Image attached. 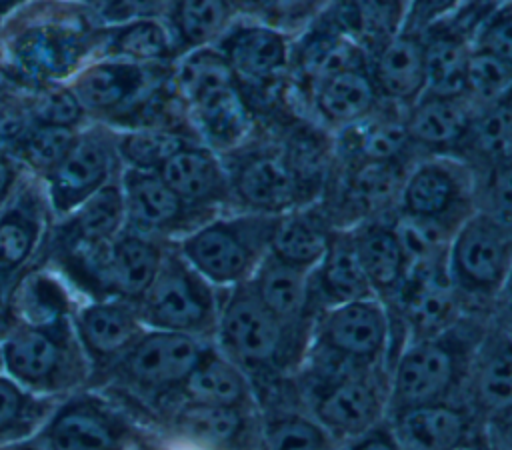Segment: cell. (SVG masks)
Instances as JSON below:
<instances>
[{
	"label": "cell",
	"mask_w": 512,
	"mask_h": 450,
	"mask_svg": "<svg viewBox=\"0 0 512 450\" xmlns=\"http://www.w3.org/2000/svg\"><path fill=\"white\" fill-rule=\"evenodd\" d=\"M100 24L80 0H28L0 24V70L40 86L68 82L96 52Z\"/></svg>",
	"instance_id": "6da1fadb"
},
{
	"label": "cell",
	"mask_w": 512,
	"mask_h": 450,
	"mask_svg": "<svg viewBox=\"0 0 512 450\" xmlns=\"http://www.w3.org/2000/svg\"><path fill=\"white\" fill-rule=\"evenodd\" d=\"M210 344L190 334L146 328L94 390L116 400L138 424H154L178 402L186 378Z\"/></svg>",
	"instance_id": "7a4b0ae2"
},
{
	"label": "cell",
	"mask_w": 512,
	"mask_h": 450,
	"mask_svg": "<svg viewBox=\"0 0 512 450\" xmlns=\"http://www.w3.org/2000/svg\"><path fill=\"white\" fill-rule=\"evenodd\" d=\"M490 322L464 312L452 326L406 340L388 370L386 416L410 406L462 400L472 356Z\"/></svg>",
	"instance_id": "3957f363"
},
{
	"label": "cell",
	"mask_w": 512,
	"mask_h": 450,
	"mask_svg": "<svg viewBox=\"0 0 512 450\" xmlns=\"http://www.w3.org/2000/svg\"><path fill=\"white\" fill-rule=\"evenodd\" d=\"M310 338L308 332L286 328L260 302L250 282L222 290L212 342L248 374L252 386L294 374Z\"/></svg>",
	"instance_id": "277c9868"
},
{
	"label": "cell",
	"mask_w": 512,
	"mask_h": 450,
	"mask_svg": "<svg viewBox=\"0 0 512 450\" xmlns=\"http://www.w3.org/2000/svg\"><path fill=\"white\" fill-rule=\"evenodd\" d=\"M172 82L194 134L220 156L256 132L258 120L214 44L182 54L174 62Z\"/></svg>",
	"instance_id": "5b68a950"
},
{
	"label": "cell",
	"mask_w": 512,
	"mask_h": 450,
	"mask_svg": "<svg viewBox=\"0 0 512 450\" xmlns=\"http://www.w3.org/2000/svg\"><path fill=\"white\" fill-rule=\"evenodd\" d=\"M4 372L26 390L66 398L90 382V364L72 314L46 322H16L2 338Z\"/></svg>",
	"instance_id": "8992f818"
},
{
	"label": "cell",
	"mask_w": 512,
	"mask_h": 450,
	"mask_svg": "<svg viewBox=\"0 0 512 450\" xmlns=\"http://www.w3.org/2000/svg\"><path fill=\"white\" fill-rule=\"evenodd\" d=\"M278 216L224 210L180 240L178 252L216 288L248 282L270 252Z\"/></svg>",
	"instance_id": "52a82bcc"
},
{
	"label": "cell",
	"mask_w": 512,
	"mask_h": 450,
	"mask_svg": "<svg viewBox=\"0 0 512 450\" xmlns=\"http://www.w3.org/2000/svg\"><path fill=\"white\" fill-rule=\"evenodd\" d=\"M254 118L292 110L288 98L292 38L264 20L234 18L214 42ZM294 112V110H292Z\"/></svg>",
	"instance_id": "ba28073f"
},
{
	"label": "cell",
	"mask_w": 512,
	"mask_h": 450,
	"mask_svg": "<svg viewBox=\"0 0 512 450\" xmlns=\"http://www.w3.org/2000/svg\"><path fill=\"white\" fill-rule=\"evenodd\" d=\"M222 162L228 172L232 210L280 216L314 204L272 124L258 122L256 132L242 146L222 154Z\"/></svg>",
	"instance_id": "9c48e42d"
},
{
	"label": "cell",
	"mask_w": 512,
	"mask_h": 450,
	"mask_svg": "<svg viewBox=\"0 0 512 450\" xmlns=\"http://www.w3.org/2000/svg\"><path fill=\"white\" fill-rule=\"evenodd\" d=\"M222 290L210 284L170 242L160 268L134 304L146 328L182 332L212 342Z\"/></svg>",
	"instance_id": "30bf717a"
},
{
	"label": "cell",
	"mask_w": 512,
	"mask_h": 450,
	"mask_svg": "<svg viewBox=\"0 0 512 450\" xmlns=\"http://www.w3.org/2000/svg\"><path fill=\"white\" fill-rule=\"evenodd\" d=\"M52 224L44 182L26 172L0 208V338L14 326L12 304L20 280L46 262Z\"/></svg>",
	"instance_id": "8fae6325"
},
{
	"label": "cell",
	"mask_w": 512,
	"mask_h": 450,
	"mask_svg": "<svg viewBox=\"0 0 512 450\" xmlns=\"http://www.w3.org/2000/svg\"><path fill=\"white\" fill-rule=\"evenodd\" d=\"M512 262V228L474 210L448 246V278L468 312L502 298Z\"/></svg>",
	"instance_id": "7c38bea8"
},
{
	"label": "cell",
	"mask_w": 512,
	"mask_h": 450,
	"mask_svg": "<svg viewBox=\"0 0 512 450\" xmlns=\"http://www.w3.org/2000/svg\"><path fill=\"white\" fill-rule=\"evenodd\" d=\"M308 412L342 446L386 418L388 370L360 368L314 382H300Z\"/></svg>",
	"instance_id": "4fadbf2b"
},
{
	"label": "cell",
	"mask_w": 512,
	"mask_h": 450,
	"mask_svg": "<svg viewBox=\"0 0 512 450\" xmlns=\"http://www.w3.org/2000/svg\"><path fill=\"white\" fill-rule=\"evenodd\" d=\"M138 422L108 394L82 388L62 398L36 438L44 450H128Z\"/></svg>",
	"instance_id": "5bb4252c"
},
{
	"label": "cell",
	"mask_w": 512,
	"mask_h": 450,
	"mask_svg": "<svg viewBox=\"0 0 512 450\" xmlns=\"http://www.w3.org/2000/svg\"><path fill=\"white\" fill-rule=\"evenodd\" d=\"M476 210V174L454 156L418 158L406 172L396 214L430 220L452 230Z\"/></svg>",
	"instance_id": "9a60e30c"
},
{
	"label": "cell",
	"mask_w": 512,
	"mask_h": 450,
	"mask_svg": "<svg viewBox=\"0 0 512 450\" xmlns=\"http://www.w3.org/2000/svg\"><path fill=\"white\" fill-rule=\"evenodd\" d=\"M122 170L116 152V130L102 122L84 124L60 160L42 178L54 220L64 218Z\"/></svg>",
	"instance_id": "2e32d148"
},
{
	"label": "cell",
	"mask_w": 512,
	"mask_h": 450,
	"mask_svg": "<svg viewBox=\"0 0 512 450\" xmlns=\"http://www.w3.org/2000/svg\"><path fill=\"white\" fill-rule=\"evenodd\" d=\"M392 334V312L386 302L366 296L322 308L316 314L310 344L364 366L386 368Z\"/></svg>",
	"instance_id": "e0dca14e"
},
{
	"label": "cell",
	"mask_w": 512,
	"mask_h": 450,
	"mask_svg": "<svg viewBox=\"0 0 512 450\" xmlns=\"http://www.w3.org/2000/svg\"><path fill=\"white\" fill-rule=\"evenodd\" d=\"M120 188L126 228L162 242H176L216 216L188 206L158 172L122 168Z\"/></svg>",
	"instance_id": "ac0fdd59"
},
{
	"label": "cell",
	"mask_w": 512,
	"mask_h": 450,
	"mask_svg": "<svg viewBox=\"0 0 512 450\" xmlns=\"http://www.w3.org/2000/svg\"><path fill=\"white\" fill-rule=\"evenodd\" d=\"M72 322L90 364L88 388H98L146 330L136 306L116 298H80Z\"/></svg>",
	"instance_id": "d6986e66"
},
{
	"label": "cell",
	"mask_w": 512,
	"mask_h": 450,
	"mask_svg": "<svg viewBox=\"0 0 512 450\" xmlns=\"http://www.w3.org/2000/svg\"><path fill=\"white\" fill-rule=\"evenodd\" d=\"M200 450H260V408L176 402L154 424Z\"/></svg>",
	"instance_id": "ffe728a7"
},
{
	"label": "cell",
	"mask_w": 512,
	"mask_h": 450,
	"mask_svg": "<svg viewBox=\"0 0 512 450\" xmlns=\"http://www.w3.org/2000/svg\"><path fill=\"white\" fill-rule=\"evenodd\" d=\"M368 62L366 50L324 12L314 24L292 38L290 106L312 84L344 70L368 68Z\"/></svg>",
	"instance_id": "44dd1931"
},
{
	"label": "cell",
	"mask_w": 512,
	"mask_h": 450,
	"mask_svg": "<svg viewBox=\"0 0 512 450\" xmlns=\"http://www.w3.org/2000/svg\"><path fill=\"white\" fill-rule=\"evenodd\" d=\"M126 228L120 174L84 200L64 218L54 220L46 262L94 252L110 244Z\"/></svg>",
	"instance_id": "7402d4cb"
},
{
	"label": "cell",
	"mask_w": 512,
	"mask_h": 450,
	"mask_svg": "<svg viewBox=\"0 0 512 450\" xmlns=\"http://www.w3.org/2000/svg\"><path fill=\"white\" fill-rule=\"evenodd\" d=\"M462 400L486 426L512 418V330L488 324L462 388Z\"/></svg>",
	"instance_id": "603a6c76"
},
{
	"label": "cell",
	"mask_w": 512,
	"mask_h": 450,
	"mask_svg": "<svg viewBox=\"0 0 512 450\" xmlns=\"http://www.w3.org/2000/svg\"><path fill=\"white\" fill-rule=\"evenodd\" d=\"M386 422L400 450H460L486 428L464 400L410 406Z\"/></svg>",
	"instance_id": "cb8c5ba5"
},
{
	"label": "cell",
	"mask_w": 512,
	"mask_h": 450,
	"mask_svg": "<svg viewBox=\"0 0 512 450\" xmlns=\"http://www.w3.org/2000/svg\"><path fill=\"white\" fill-rule=\"evenodd\" d=\"M378 104L380 96L370 70L352 68L312 84L292 102V110L328 134H336L364 120Z\"/></svg>",
	"instance_id": "d4e9b609"
},
{
	"label": "cell",
	"mask_w": 512,
	"mask_h": 450,
	"mask_svg": "<svg viewBox=\"0 0 512 450\" xmlns=\"http://www.w3.org/2000/svg\"><path fill=\"white\" fill-rule=\"evenodd\" d=\"M158 174L192 208L212 214L232 210V192L222 156L202 142L178 150Z\"/></svg>",
	"instance_id": "484cf974"
},
{
	"label": "cell",
	"mask_w": 512,
	"mask_h": 450,
	"mask_svg": "<svg viewBox=\"0 0 512 450\" xmlns=\"http://www.w3.org/2000/svg\"><path fill=\"white\" fill-rule=\"evenodd\" d=\"M476 108L466 94L424 92L408 110L406 126L420 156H454Z\"/></svg>",
	"instance_id": "4316f807"
},
{
	"label": "cell",
	"mask_w": 512,
	"mask_h": 450,
	"mask_svg": "<svg viewBox=\"0 0 512 450\" xmlns=\"http://www.w3.org/2000/svg\"><path fill=\"white\" fill-rule=\"evenodd\" d=\"M368 70L380 100L408 110L426 92L422 32L404 28L370 56Z\"/></svg>",
	"instance_id": "83f0119b"
},
{
	"label": "cell",
	"mask_w": 512,
	"mask_h": 450,
	"mask_svg": "<svg viewBox=\"0 0 512 450\" xmlns=\"http://www.w3.org/2000/svg\"><path fill=\"white\" fill-rule=\"evenodd\" d=\"M310 272L290 266L268 252L248 282L260 302L286 328L312 334L316 310L310 294Z\"/></svg>",
	"instance_id": "f1b7e54d"
},
{
	"label": "cell",
	"mask_w": 512,
	"mask_h": 450,
	"mask_svg": "<svg viewBox=\"0 0 512 450\" xmlns=\"http://www.w3.org/2000/svg\"><path fill=\"white\" fill-rule=\"evenodd\" d=\"M310 294L316 314L340 302L376 296L360 266L350 228L330 230L326 252L310 272Z\"/></svg>",
	"instance_id": "f546056e"
},
{
	"label": "cell",
	"mask_w": 512,
	"mask_h": 450,
	"mask_svg": "<svg viewBox=\"0 0 512 450\" xmlns=\"http://www.w3.org/2000/svg\"><path fill=\"white\" fill-rule=\"evenodd\" d=\"M392 218H372L350 228L366 280L386 304L396 296L408 272V258Z\"/></svg>",
	"instance_id": "4dcf8cb0"
},
{
	"label": "cell",
	"mask_w": 512,
	"mask_h": 450,
	"mask_svg": "<svg viewBox=\"0 0 512 450\" xmlns=\"http://www.w3.org/2000/svg\"><path fill=\"white\" fill-rule=\"evenodd\" d=\"M474 24H460L456 16L422 32L426 92L464 94Z\"/></svg>",
	"instance_id": "1f68e13d"
},
{
	"label": "cell",
	"mask_w": 512,
	"mask_h": 450,
	"mask_svg": "<svg viewBox=\"0 0 512 450\" xmlns=\"http://www.w3.org/2000/svg\"><path fill=\"white\" fill-rule=\"evenodd\" d=\"M178 402L258 406L256 392L248 374L228 356H224L214 346V342L204 350L194 370L186 378Z\"/></svg>",
	"instance_id": "d6a6232c"
},
{
	"label": "cell",
	"mask_w": 512,
	"mask_h": 450,
	"mask_svg": "<svg viewBox=\"0 0 512 450\" xmlns=\"http://www.w3.org/2000/svg\"><path fill=\"white\" fill-rule=\"evenodd\" d=\"M92 58L128 60L136 64H174L178 50L166 20H132L100 26Z\"/></svg>",
	"instance_id": "836d02e7"
},
{
	"label": "cell",
	"mask_w": 512,
	"mask_h": 450,
	"mask_svg": "<svg viewBox=\"0 0 512 450\" xmlns=\"http://www.w3.org/2000/svg\"><path fill=\"white\" fill-rule=\"evenodd\" d=\"M326 12L370 58L404 30L408 0H334Z\"/></svg>",
	"instance_id": "e575fe53"
},
{
	"label": "cell",
	"mask_w": 512,
	"mask_h": 450,
	"mask_svg": "<svg viewBox=\"0 0 512 450\" xmlns=\"http://www.w3.org/2000/svg\"><path fill=\"white\" fill-rule=\"evenodd\" d=\"M330 230L332 224L318 202L290 210L278 216L270 254L290 266L312 270L326 252Z\"/></svg>",
	"instance_id": "d590c367"
},
{
	"label": "cell",
	"mask_w": 512,
	"mask_h": 450,
	"mask_svg": "<svg viewBox=\"0 0 512 450\" xmlns=\"http://www.w3.org/2000/svg\"><path fill=\"white\" fill-rule=\"evenodd\" d=\"M454 158L466 162L474 174L512 158V92L474 112Z\"/></svg>",
	"instance_id": "8d00e7d4"
},
{
	"label": "cell",
	"mask_w": 512,
	"mask_h": 450,
	"mask_svg": "<svg viewBox=\"0 0 512 450\" xmlns=\"http://www.w3.org/2000/svg\"><path fill=\"white\" fill-rule=\"evenodd\" d=\"M260 450H340V444L308 408L270 406L260 412Z\"/></svg>",
	"instance_id": "74e56055"
},
{
	"label": "cell",
	"mask_w": 512,
	"mask_h": 450,
	"mask_svg": "<svg viewBox=\"0 0 512 450\" xmlns=\"http://www.w3.org/2000/svg\"><path fill=\"white\" fill-rule=\"evenodd\" d=\"M232 20L224 0H174L166 24L180 58L190 50L212 46Z\"/></svg>",
	"instance_id": "f35d334b"
},
{
	"label": "cell",
	"mask_w": 512,
	"mask_h": 450,
	"mask_svg": "<svg viewBox=\"0 0 512 450\" xmlns=\"http://www.w3.org/2000/svg\"><path fill=\"white\" fill-rule=\"evenodd\" d=\"M200 142L192 128H138L116 132L122 168L158 172L178 150Z\"/></svg>",
	"instance_id": "ab89813d"
},
{
	"label": "cell",
	"mask_w": 512,
	"mask_h": 450,
	"mask_svg": "<svg viewBox=\"0 0 512 450\" xmlns=\"http://www.w3.org/2000/svg\"><path fill=\"white\" fill-rule=\"evenodd\" d=\"M58 402V398L26 390L6 372H0V446L36 436Z\"/></svg>",
	"instance_id": "60d3db41"
},
{
	"label": "cell",
	"mask_w": 512,
	"mask_h": 450,
	"mask_svg": "<svg viewBox=\"0 0 512 450\" xmlns=\"http://www.w3.org/2000/svg\"><path fill=\"white\" fill-rule=\"evenodd\" d=\"M78 130L32 124L14 144L8 146V150L18 158L26 172L42 180L60 164Z\"/></svg>",
	"instance_id": "b9f144b4"
},
{
	"label": "cell",
	"mask_w": 512,
	"mask_h": 450,
	"mask_svg": "<svg viewBox=\"0 0 512 450\" xmlns=\"http://www.w3.org/2000/svg\"><path fill=\"white\" fill-rule=\"evenodd\" d=\"M28 108L34 124L82 128L90 122L80 100L66 82L28 86Z\"/></svg>",
	"instance_id": "7bdbcfd3"
},
{
	"label": "cell",
	"mask_w": 512,
	"mask_h": 450,
	"mask_svg": "<svg viewBox=\"0 0 512 450\" xmlns=\"http://www.w3.org/2000/svg\"><path fill=\"white\" fill-rule=\"evenodd\" d=\"M512 92V66L498 60L496 56L472 48L464 94L474 108H484L508 96Z\"/></svg>",
	"instance_id": "ee69618b"
},
{
	"label": "cell",
	"mask_w": 512,
	"mask_h": 450,
	"mask_svg": "<svg viewBox=\"0 0 512 450\" xmlns=\"http://www.w3.org/2000/svg\"><path fill=\"white\" fill-rule=\"evenodd\" d=\"M472 48L488 52L512 66V0L496 2L476 20Z\"/></svg>",
	"instance_id": "f6af8a7d"
},
{
	"label": "cell",
	"mask_w": 512,
	"mask_h": 450,
	"mask_svg": "<svg viewBox=\"0 0 512 450\" xmlns=\"http://www.w3.org/2000/svg\"><path fill=\"white\" fill-rule=\"evenodd\" d=\"M476 210L512 228V158L476 174Z\"/></svg>",
	"instance_id": "bcb514c9"
},
{
	"label": "cell",
	"mask_w": 512,
	"mask_h": 450,
	"mask_svg": "<svg viewBox=\"0 0 512 450\" xmlns=\"http://www.w3.org/2000/svg\"><path fill=\"white\" fill-rule=\"evenodd\" d=\"M32 124L28 86L0 70V146L14 144Z\"/></svg>",
	"instance_id": "7dc6e473"
},
{
	"label": "cell",
	"mask_w": 512,
	"mask_h": 450,
	"mask_svg": "<svg viewBox=\"0 0 512 450\" xmlns=\"http://www.w3.org/2000/svg\"><path fill=\"white\" fill-rule=\"evenodd\" d=\"M334 0H270L264 22L278 28L290 38H296L314 24Z\"/></svg>",
	"instance_id": "c3c4849f"
},
{
	"label": "cell",
	"mask_w": 512,
	"mask_h": 450,
	"mask_svg": "<svg viewBox=\"0 0 512 450\" xmlns=\"http://www.w3.org/2000/svg\"><path fill=\"white\" fill-rule=\"evenodd\" d=\"M174 0H94L90 4L100 26L132 20H166Z\"/></svg>",
	"instance_id": "681fc988"
},
{
	"label": "cell",
	"mask_w": 512,
	"mask_h": 450,
	"mask_svg": "<svg viewBox=\"0 0 512 450\" xmlns=\"http://www.w3.org/2000/svg\"><path fill=\"white\" fill-rule=\"evenodd\" d=\"M464 0H408L406 26L414 32H424L430 26L458 14Z\"/></svg>",
	"instance_id": "f907efd6"
},
{
	"label": "cell",
	"mask_w": 512,
	"mask_h": 450,
	"mask_svg": "<svg viewBox=\"0 0 512 450\" xmlns=\"http://www.w3.org/2000/svg\"><path fill=\"white\" fill-rule=\"evenodd\" d=\"M128 450H200V448L158 426L138 424Z\"/></svg>",
	"instance_id": "816d5d0a"
},
{
	"label": "cell",
	"mask_w": 512,
	"mask_h": 450,
	"mask_svg": "<svg viewBox=\"0 0 512 450\" xmlns=\"http://www.w3.org/2000/svg\"><path fill=\"white\" fill-rule=\"evenodd\" d=\"M340 450H400V448H398V444L388 428V422L384 418L382 422H378L376 426H372L358 438L342 444Z\"/></svg>",
	"instance_id": "f5cc1de1"
},
{
	"label": "cell",
	"mask_w": 512,
	"mask_h": 450,
	"mask_svg": "<svg viewBox=\"0 0 512 450\" xmlns=\"http://www.w3.org/2000/svg\"><path fill=\"white\" fill-rule=\"evenodd\" d=\"M24 176H26V168L18 162V158L8 148L0 146V208L16 192Z\"/></svg>",
	"instance_id": "db71d44e"
},
{
	"label": "cell",
	"mask_w": 512,
	"mask_h": 450,
	"mask_svg": "<svg viewBox=\"0 0 512 450\" xmlns=\"http://www.w3.org/2000/svg\"><path fill=\"white\" fill-rule=\"evenodd\" d=\"M232 18L264 20L270 0H224Z\"/></svg>",
	"instance_id": "11a10c76"
},
{
	"label": "cell",
	"mask_w": 512,
	"mask_h": 450,
	"mask_svg": "<svg viewBox=\"0 0 512 450\" xmlns=\"http://www.w3.org/2000/svg\"><path fill=\"white\" fill-rule=\"evenodd\" d=\"M486 434L494 450H512V418L486 424Z\"/></svg>",
	"instance_id": "9f6ffc18"
},
{
	"label": "cell",
	"mask_w": 512,
	"mask_h": 450,
	"mask_svg": "<svg viewBox=\"0 0 512 450\" xmlns=\"http://www.w3.org/2000/svg\"><path fill=\"white\" fill-rule=\"evenodd\" d=\"M0 450H44L40 440L36 436L26 438V440H18V442H10V444H2Z\"/></svg>",
	"instance_id": "6f0895ef"
},
{
	"label": "cell",
	"mask_w": 512,
	"mask_h": 450,
	"mask_svg": "<svg viewBox=\"0 0 512 450\" xmlns=\"http://www.w3.org/2000/svg\"><path fill=\"white\" fill-rule=\"evenodd\" d=\"M460 450H494V446L490 444L488 434H486V428H484V432H482L478 438H474L470 444H466V446L460 448Z\"/></svg>",
	"instance_id": "680465c9"
},
{
	"label": "cell",
	"mask_w": 512,
	"mask_h": 450,
	"mask_svg": "<svg viewBox=\"0 0 512 450\" xmlns=\"http://www.w3.org/2000/svg\"><path fill=\"white\" fill-rule=\"evenodd\" d=\"M24 2H28V0H0V24L4 22V18L8 16V14H12L18 6H22Z\"/></svg>",
	"instance_id": "91938a15"
},
{
	"label": "cell",
	"mask_w": 512,
	"mask_h": 450,
	"mask_svg": "<svg viewBox=\"0 0 512 450\" xmlns=\"http://www.w3.org/2000/svg\"><path fill=\"white\" fill-rule=\"evenodd\" d=\"M502 302L506 304H512V262H510V272H508V280H506V286H504V292H502Z\"/></svg>",
	"instance_id": "94428289"
},
{
	"label": "cell",
	"mask_w": 512,
	"mask_h": 450,
	"mask_svg": "<svg viewBox=\"0 0 512 450\" xmlns=\"http://www.w3.org/2000/svg\"><path fill=\"white\" fill-rule=\"evenodd\" d=\"M0 372H4V362H2V344H0Z\"/></svg>",
	"instance_id": "6125c7cd"
},
{
	"label": "cell",
	"mask_w": 512,
	"mask_h": 450,
	"mask_svg": "<svg viewBox=\"0 0 512 450\" xmlns=\"http://www.w3.org/2000/svg\"><path fill=\"white\" fill-rule=\"evenodd\" d=\"M80 2H86V4H92L94 0H80Z\"/></svg>",
	"instance_id": "be15d7a7"
},
{
	"label": "cell",
	"mask_w": 512,
	"mask_h": 450,
	"mask_svg": "<svg viewBox=\"0 0 512 450\" xmlns=\"http://www.w3.org/2000/svg\"><path fill=\"white\" fill-rule=\"evenodd\" d=\"M506 306H508V310H510V312H512V304H506Z\"/></svg>",
	"instance_id": "e7e4bbea"
}]
</instances>
